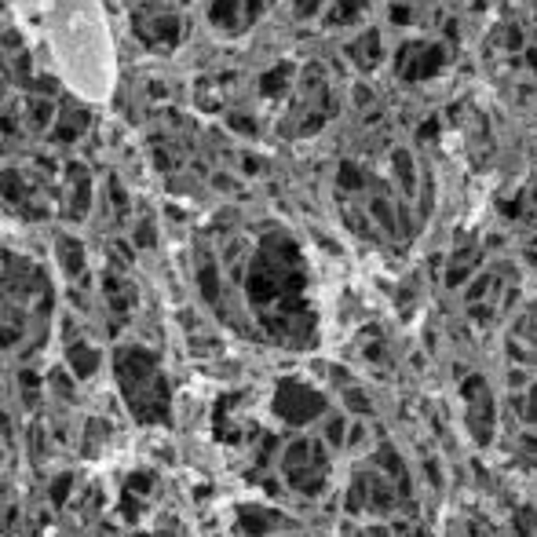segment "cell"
<instances>
[{
	"instance_id": "6da1fadb",
	"label": "cell",
	"mask_w": 537,
	"mask_h": 537,
	"mask_svg": "<svg viewBox=\"0 0 537 537\" xmlns=\"http://www.w3.org/2000/svg\"><path fill=\"white\" fill-rule=\"evenodd\" d=\"M37 289H41V275L29 263L15 256L0 260V343H12L22 333Z\"/></svg>"
}]
</instances>
